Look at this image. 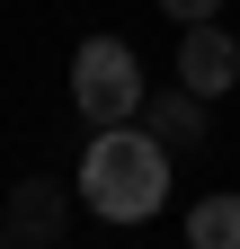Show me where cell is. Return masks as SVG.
<instances>
[{
    "label": "cell",
    "mask_w": 240,
    "mask_h": 249,
    "mask_svg": "<svg viewBox=\"0 0 240 249\" xmlns=\"http://www.w3.org/2000/svg\"><path fill=\"white\" fill-rule=\"evenodd\" d=\"M71 187H80V205L98 223H152L169 205V142L152 124H98Z\"/></svg>",
    "instance_id": "obj_1"
},
{
    "label": "cell",
    "mask_w": 240,
    "mask_h": 249,
    "mask_svg": "<svg viewBox=\"0 0 240 249\" xmlns=\"http://www.w3.org/2000/svg\"><path fill=\"white\" fill-rule=\"evenodd\" d=\"M142 98H152V80H142V53L125 36H89L71 53V107L89 116V134L98 124H142Z\"/></svg>",
    "instance_id": "obj_2"
},
{
    "label": "cell",
    "mask_w": 240,
    "mask_h": 249,
    "mask_svg": "<svg viewBox=\"0 0 240 249\" xmlns=\"http://www.w3.org/2000/svg\"><path fill=\"white\" fill-rule=\"evenodd\" d=\"M240 80V36L214 18V27H178V89H196V98H223Z\"/></svg>",
    "instance_id": "obj_3"
},
{
    "label": "cell",
    "mask_w": 240,
    "mask_h": 249,
    "mask_svg": "<svg viewBox=\"0 0 240 249\" xmlns=\"http://www.w3.org/2000/svg\"><path fill=\"white\" fill-rule=\"evenodd\" d=\"M71 196H80V187H63V178H18L0 223H9L27 249H53V240H63V223H71Z\"/></svg>",
    "instance_id": "obj_4"
},
{
    "label": "cell",
    "mask_w": 240,
    "mask_h": 249,
    "mask_svg": "<svg viewBox=\"0 0 240 249\" xmlns=\"http://www.w3.org/2000/svg\"><path fill=\"white\" fill-rule=\"evenodd\" d=\"M142 124H152L169 151H196L205 142V98L196 89H160V98H142Z\"/></svg>",
    "instance_id": "obj_5"
},
{
    "label": "cell",
    "mask_w": 240,
    "mask_h": 249,
    "mask_svg": "<svg viewBox=\"0 0 240 249\" xmlns=\"http://www.w3.org/2000/svg\"><path fill=\"white\" fill-rule=\"evenodd\" d=\"M187 249H240V196H205L187 213Z\"/></svg>",
    "instance_id": "obj_6"
},
{
    "label": "cell",
    "mask_w": 240,
    "mask_h": 249,
    "mask_svg": "<svg viewBox=\"0 0 240 249\" xmlns=\"http://www.w3.org/2000/svg\"><path fill=\"white\" fill-rule=\"evenodd\" d=\"M160 9H169L178 27H214V18H223V0H160Z\"/></svg>",
    "instance_id": "obj_7"
},
{
    "label": "cell",
    "mask_w": 240,
    "mask_h": 249,
    "mask_svg": "<svg viewBox=\"0 0 240 249\" xmlns=\"http://www.w3.org/2000/svg\"><path fill=\"white\" fill-rule=\"evenodd\" d=\"M0 249H27V240H18V231H9V223H0Z\"/></svg>",
    "instance_id": "obj_8"
},
{
    "label": "cell",
    "mask_w": 240,
    "mask_h": 249,
    "mask_svg": "<svg viewBox=\"0 0 240 249\" xmlns=\"http://www.w3.org/2000/svg\"><path fill=\"white\" fill-rule=\"evenodd\" d=\"M53 249H71V240H53Z\"/></svg>",
    "instance_id": "obj_9"
}]
</instances>
